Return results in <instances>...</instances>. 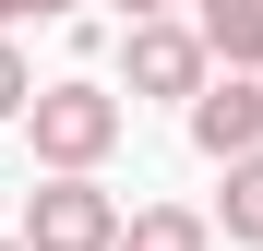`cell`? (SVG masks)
<instances>
[{"instance_id": "1", "label": "cell", "mask_w": 263, "mask_h": 251, "mask_svg": "<svg viewBox=\"0 0 263 251\" xmlns=\"http://www.w3.org/2000/svg\"><path fill=\"white\" fill-rule=\"evenodd\" d=\"M120 132H132V108L108 96L96 72H60V84H36V96H24V144H36V167H108Z\"/></svg>"}, {"instance_id": "5", "label": "cell", "mask_w": 263, "mask_h": 251, "mask_svg": "<svg viewBox=\"0 0 263 251\" xmlns=\"http://www.w3.org/2000/svg\"><path fill=\"white\" fill-rule=\"evenodd\" d=\"M180 24L203 36L215 72H263V0H180Z\"/></svg>"}, {"instance_id": "8", "label": "cell", "mask_w": 263, "mask_h": 251, "mask_svg": "<svg viewBox=\"0 0 263 251\" xmlns=\"http://www.w3.org/2000/svg\"><path fill=\"white\" fill-rule=\"evenodd\" d=\"M24 96H36V72H24V48L0 36V120H24Z\"/></svg>"}, {"instance_id": "10", "label": "cell", "mask_w": 263, "mask_h": 251, "mask_svg": "<svg viewBox=\"0 0 263 251\" xmlns=\"http://www.w3.org/2000/svg\"><path fill=\"white\" fill-rule=\"evenodd\" d=\"M144 12H180V0H120V24H144Z\"/></svg>"}, {"instance_id": "2", "label": "cell", "mask_w": 263, "mask_h": 251, "mask_svg": "<svg viewBox=\"0 0 263 251\" xmlns=\"http://www.w3.org/2000/svg\"><path fill=\"white\" fill-rule=\"evenodd\" d=\"M24 251H108L120 239V203H108V180L96 167H48V180L24 191V227H12Z\"/></svg>"}, {"instance_id": "4", "label": "cell", "mask_w": 263, "mask_h": 251, "mask_svg": "<svg viewBox=\"0 0 263 251\" xmlns=\"http://www.w3.org/2000/svg\"><path fill=\"white\" fill-rule=\"evenodd\" d=\"M180 120H192V156H251L263 144V72H203L192 96H180Z\"/></svg>"}, {"instance_id": "9", "label": "cell", "mask_w": 263, "mask_h": 251, "mask_svg": "<svg viewBox=\"0 0 263 251\" xmlns=\"http://www.w3.org/2000/svg\"><path fill=\"white\" fill-rule=\"evenodd\" d=\"M72 12V0H0V36H12V24H60Z\"/></svg>"}, {"instance_id": "6", "label": "cell", "mask_w": 263, "mask_h": 251, "mask_svg": "<svg viewBox=\"0 0 263 251\" xmlns=\"http://www.w3.org/2000/svg\"><path fill=\"white\" fill-rule=\"evenodd\" d=\"M108 251H215V227H203V203H132Z\"/></svg>"}, {"instance_id": "3", "label": "cell", "mask_w": 263, "mask_h": 251, "mask_svg": "<svg viewBox=\"0 0 263 251\" xmlns=\"http://www.w3.org/2000/svg\"><path fill=\"white\" fill-rule=\"evenodd\" d=\"M215 60H203V36L180 24V12H144V24H120V84L132 96H192Z\"/></svg>"}, {"instance_id": "7", "label": "cell", "mask_w": 263, "mask_h": 251, "mask_svg": "<svg viewBox=\"0 0 263 251\" xmlns=\"http://www.w3.org/2000/svg\"><path fill=\"white\" fill-rule=\"evenodd\" d=\"M215 239H239V251H263V144L251 156H228V191H215V216H203Z\"/></svg>"}, {"instance_id": "11", "label": "cell", "mask_w": 263, "mask_h": 251, "mask_svg": "<svg viewBox=\"0 0 263 251\" xmlns=\"http://www.w3.org/2000/svg\"><path fill=\"white\" fill-rule=\"evenodd\" d=\"M0 251H24V239H0Z\"/></svg>"}]
</instances>
